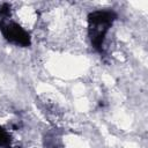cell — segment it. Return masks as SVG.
Returning a JSON list of instances; mask_svg holds the SVG:
<instances>
[{"label": "cell", "mask_w": 148, "mask_h": 148, "mask_svg": "<svg viewBox=\"0 0 148 148\" xmlns=\"http://www.w3.org/2000/svg\"><path fill=\"white\" fill-rule=\"evenodd\" d=\"M117 18L113 10H94L88 15V36L92 47L99 53L103 52V44L106 32Z\"/></svg>", "instance_id": "6da1fadb"}, {"label": "cell", "mask_w": 148, "mask_h": 148, "mask_svg": "<svg viewBox=\"0 0 148 148\" xmlns=\"http://www.w3.org/2000/svg\"><path fill=\"white\" fill-rule=\"evenodd\" d=\"M0 30L3 35V37L15 44V45H20V46H30L31 44V38L30 35L27 30H24L20 24H17L16 22L13 21H6V20H1L0 21Z\"/></svg>", "instance_id": "7a4b0ae2"}, {"label": "cell", "mask_w": 148, "mask_h": 148, "mask_svg": "<svg viewBox=\"0 0 148 148\" xmlns=\"http://www.w3.org/2000/svg\"><path fill=\"white\" fill-rule=\"evenodd\" d=\"M10 146V135L7 133L6 130H3L0 126V147L8 148Z\"/></svg>", "instance_id": "3957f363"}, {"label": "cell", "mask_w": 148, "mask_h": 148, "mask_svg": "<svg viewBox=\"0 0 148 148\" xmlns=\"http://www.w3.org/2000/svg\"><path fill=\"white\" fill-rule=\"evenodd\" d=\"M9 15H10V5L5 2L0 7V17H1V20H6Z\"/></svg>", "instance_id": "277c9868"}]
</instances>
